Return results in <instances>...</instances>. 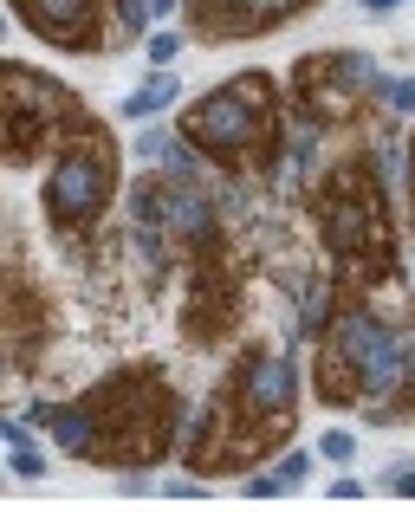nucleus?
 Masks as SVG:
<instances>
[{
	"instance_id": "nucleus-1",
	"label": "nucleus",
	"mask_w": 415,
	"mask_h": 512,
	"mask_svg": "<svg viewBox=\"0 0 415 512\" xmlns=\"http://www.w3.org/2000/svg\"><path fill=\"white\" fill-rule=\"evenodd\" d=\"M305 227L318 240V260L331 266L344 292H390L403 279V253H396V214H390V182H383L370 143L331 150L318 175L305 182Z\"/></svg>"
},
{
	"instance_id": "nucleus-2",
	"label": "nucleus",
	"mask_w": 415,
	"mask_h": 512,
	"mask_svg": "<svg viewBox=\"0 0 415 512\" xmlns=\"http://www.w3.org/2000/svg\"><path fill=\"white\" fill-rule=\"evenodd\" d=\"M286 117L292 104H279V78L247 65V72H227L221 85L195 91L189 111H176V130L227 182H273L286 163Z\"/></svg>"
},
{
	"instance_id": "nucleus-3",
	"label": "nucleus",
	"mask_w": 415,
	"mask_h": 512,
	"mask_svg": "<svg viewBox=\"0 0 415 512\" xmlns=\"http://www.w3.org/2000/svg\"><path fill=\"white\" fill-rule=\"evenodd\" d=\"M78 409L91 428V461L85 467H156L182 448V428H189V402H182L169 363H124V370L98 376V383L78 389Z\"/></svg>"
},
{
	"instance_id": "nucleus-4",
	"label": "nucleus",
	"mask_w": 415,
	"mask_h": 512,
	"mask_svg": "<svg viewBox=\"0 0 415 512\" xmlns=\"http://www.w3.org/2000/svg\"><path fill=\"white\" fill-rule=\"evenodd\" d=\"M312 396L325 409H364L370 428L403 396V325L377 312V299L344 292L312 350Z\"/></svg>"
},
{
	"instance_id": "nucleus-5",
	"label": "nucleus",
	"mask_w": 415,
	"mask_h": 512,
	"mask_svg": "<svg viewBox=\"0 0 415 512\" xmlns=\"http://www.w3.org/2000/svg\"><path fill=\"white\" fill-rule=\"evenodd\" d=\"M117 188H124V150L104 130V117L85 111L65 130V143L52 150L46 188H39V221H46V234L59 247L91 240V234H104V214H111Z\"/></svg>"
},
{
	"instance_id": "nucleus-6",
	"label": "nucleus",
	"mask_w": 415,
	"mask_h": 512,
	"mask_svg": "<svg viewBox=\"0 0 415 512\" xmlns=\"http://www.w3.org/2000/svg\"><path fill=\"white\" fill-rule=\"evenodd\" d=\"M253 312V279L247 260L234 253L227 227L214 221L208 234H195L182 247V344L189 350H221L247 325Z\"/></svg>"
},
{
	"instance_id": "nucleus-7",
	"label": "nucleus",
	"mask_w": 415,
	"mask_h": 512,
	"mask_svg": "<svg viewBox=\"0 0 415 512\" xmlns=\"http://www.w3.org/2000/svg\"><path fill=\"white\" fill-rule=\"evenodd\" d=\"M85 117V98H78L65 78L39 72L26 59L0 65V137H7V169H33L52 163V150L65 143V130Z\"/></svg>"
},
{
	"instance_id": "nucleus-8",
	"label": "nucleus",
	"mask_w": 415,
	"mask_h": 512,
	"mask_svg": "<svg viewBox=\"0 0 415 512\" xmlns=\"http://www.w3.org/2000/svg\"><path fill=\"white\" fill-rule=\"evenodd\" d=\"M286 85H292V111H305L312 124L357 130L370 124V104H383L390 72H377L364 52H305Z\"/></svg>"
},
{
	"instance_id": "nucleus-9",
	"label": "nucleus",
	"mask_w": 415,
	"mask_h": 512,
	"mask_svg": "<svg viewBox=\"0 0 415 512\" xmlns=\"http://www.w3.org/2000/svg\"><path fill=\"white\" fill-rule=\"evenodd\" d=\"M59 344V305H52V286H39V273L26 266V240L20 227L7 234V363H13V402H20V383L39 370V357Z\"/></svg>"
},
{
	"instance_id": "nucleus-10",
	"label": "nucleus",
	"mask_w": 415,
	"mask_h": 512,
	"mask_svg": "<svg viewBox=\"0 0 415 512\" xmlns=\"http://www.w3.org/2000/svg\"><path fill=\"white\" fill-rule=\"evenodd\" d=\"M13 20L33 39H46L52 52H85V59L137 39L117 0H13Z\"/></svg>"
},
{
	"instance_id": "nucleus-11",
	"label": "nucleus",
	"mask_w": 415,
	"mask_h": 512,
	"mask_svg": "<svg viewBox=\"0 0 415 512\" xmlns=\"http://www.w3.org/2000/svg\"><path fill=\"white\" fill-rule=\"evenodd\" d=\"M305 7H312V0H182V26H189V39H202V46H234V39L279 33V26L299 20Z\"/></svg>"
},
{
	"instance_id": "nucleus-12",
	"label": "nucleus",
	"mask_w": 415,
	"mask_h": 512,
	"mask_svg": "<svg viewBox=\"0 0 415 512\" xmlns=\"http://www.w3.org/2000/svg\"><path fill=\"white\" fill-rule=\"evenodd\" d=\"M176 104H182V78H176V65H156V72L143 78V85L130 91L124 104H117V117H124V124H156V117L176 111Z\"/></svg>"
},
{
	"instance_id": "nucleus-13",
	"label": "nucleus",
	"mask_w": 415,
	"mask_h": 512,
	"mask_svg": "<svg viewBox=\"0 0 415 512\" xmlns=\"http://www.w3.org/2000/svg\"><path fill=\"white\" fill-rule=\"evenodd\" d=\"M403 422H415V305H409V318H403V396L383 409L377 428H403Z\"/></svg>"
},
{
	"instance_id": "nucleus-14",
	"label": "nucleus",
	"mask_w": 415,
	"mask_h": 512,
	"mask_svg": "<svg viewBox=\"0 0 415 512\" xmlns=\"http://www.w3.org/2000/svg\"><path fill=\"white\" fill-rule=\"evenodd\" d=\"M182 46H189V26H150V33H143V59H150V72H156V65H176Z\"/></svg>"
},
{
	"instance_id": "nucleus-15",
	"label": "nucleus",
	"mask_w": 415,
	"mask_h": 512,
	"mask_svg": "<svg viewBox=\"0 0 415 512\" xmlns=\"http://www.w3.org/2000/svg\"><path fill=\"white\" fill-rule=\"evenodd\" d=\"M312 461H318V448H286L273 467H266V474L279 480V493H299V487H305V474H312Z\"/></svg>"
},
{
	"instance_id": "nucleus-16",
	"label": "nucleus",
	"mask_w": 415,
	"mask_h": 512,
	"mask_svg": "<svg viewBox=\"0 0 415 512\" xmlns=\"http://www.w3.org/2000/svg\"><path fill=\"white\" fill-rule=\"evenodd\" d=\"M182 143V130H163V124H137V143H130V156L137 163H163L169 150Z\"/></svg>"
},
{
	"instance_id": "nucleus-17",
	"label": "nucleus",
	"mask_w": 415,
	"mask_h": 512,
	"mask_svg": "<svg viewBox=\"0 0 415 512\" xmlns=\"http://www.w3.org/2000/svg\"><path fill=\"white\" fill-rule=\"evenodd\" d=\"M7 474L20 480V487L46 480V454H39V441H13V448H7Z\"/></svg>"
},
{
	"instance_id": "nucleus-18",
	"label": "nucleus",
	"mask_w": 415,
	"mask_h": 512,
	"mask_svg": "<svg viewBox=\"0 0 415 512\" xmlns=\"http://www.w3.org/2000/svg\"><path fill=\"white\" fill-rule=\"evenodd\" d=\"M312 448H318V461H331V467H351V461H357V428H325V435H318Z\"/></svg>"
},
{
	"instance_id": "nucleus-19",
	"label": "nucleus",
	"mask_w": 415,
	"mask_h": 512,
	"mask_svg": "<svg viewBox=\"0 0 415 512\" xmlns=\"http://www.w3.org/2000/svg\"><path fill=\"white\" fill-rule=\"evenodd\" d=\"M383 493H396V500H415V454H396V461L383 467Z\"/></svg>"
},
{
	"instance_id": "nucleus-20",
	"label": "nucleus",
	"mask_w": 415,
	"mask_h": 512,
	"mask_svg": "<svg viewBox=\"0 0 415 512\" xmlns=\"http://www.w3.org/2000/svg\"><path fill=\"white\" fill-rule=\"evenodd\" d=\"M383 104H390L396 117H409V124H415V78H409V72L390 78V85H383Z\"/></svg>"
},
{
	"instance_id": "nucleus-21",
	"label": "nucleus",
	"mask_w": 415,
	"mask_h": 512,
	"mask_svg": "<svg viewBox=\"0 0 415 512\" xmlns=\"http://www.w3.org/2000/svg\"><path fill=\"white\" fill-rule=\"evenodd\" d=\"M163 493L169 500H208V474L202 480H163Z\"/></svg>"
},
{
	"instance_id": "nucleus-22",
	"label": "nucleus",
	"mask_w": 415,
	"mask_h": 512,
	"mask_svg": "<svg viewBox=\"0 0 415 512\" xmlns=\"http://www.w3.org/2000/svg\"><path fill=\"white\" fill-rule=\"evenodd\" d=\"M331 500H338V506H351V500H364V480H351V474H338V480H331Z\"/></svg>"
},
{
	"instance_id": "nucleus-23",
	"label": "nucleus",
	"mask_w": 415,
	"mask_h": 512,
	"mask_svg": "<svg viewBox=\"0 0 415 512\" xmlns=\"http://www.w3.org/2000/svg\"><path fill=\"white\" fill-rule=\"evenodd\" d=\"M357 7H364V13H370V20H390V13H396V7H403V0H357Z\"/></svg>"
},
{
	"instance_id": "nucleus-24",
	"label": "nucleus",
	"mask_w": 415,
	"mask_h": 512,
	"mask_svg": "<svg viewBox=\"0 0 415 512\" xmlns=\"http://www.w3.org/2000/svg\"><path fill=\"white\" fill-rule=\"evenodd\" d=\"M409 208H415V130H409Z\"/></svg>"
}]
</instances>
